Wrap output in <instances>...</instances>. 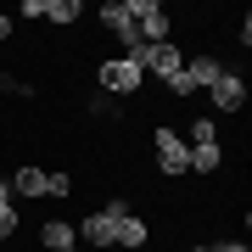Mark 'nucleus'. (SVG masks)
<instances>
[{
	"label": "nucleus",
	"instance_id": "obj_1",
	"mask_svg": "<svg viewBox=\"0 0 252 252\" xmlns=\"http://www.w3.org/2000/svg\"><path fill=\"white\" fill-rule=\"evenodd\" d=\"M152 152H157V174L162 180H185L190 174V146H185V135L180 129H152Z\"/></svg>",
	"mask_w": 252,
	"mask_h": 252
},
{
	"label": "nucleus",
	"instance_id": "obj_2",
	"mask_svg": "<svg viewBox=\"0 0 252 252\" xmlns=\"http://www.w3.org/2000/svg\"><path fill=\"white\" fill-rule=\"evenodd\" d=\"M129 6V23H135V34H140V45H162L168 39V11H162V0H124Z\"/></svg>",
	"mask_w": 252,
	"mask_h": 252
},
{
	"label": "nucleus",
	"instance_id": "obj_3",
	"mask_svg": "<svg viewBox=\"0 0 252 252\" xmlns=\"http://www.w3.org/2000/svg\"><path fill=\"white\" fill-rule=\"evenodd\" d=\"M95 84H101L107 95H135L140 84H146V73H140L135 62H124V56H107V62L95 67Z\"/></svg>",
	"mask_w": 252,
	"mask_h": 252
},
{
	"label": "nucleus",
	"instance_id": "obj_4",
	"mask_svg": "<svg viewBox=\"0 0 252 252\" xmlns=\"http://www.w3.org/2000/svg\"><path fill=\"white\" fill-rule=\"evenodd\" d=\"M207 95H213V107L219 112H230V118H241V107H247V79H241V73H219V79L213 84H207Z\"/></svg>",
	"mask_w": 252,
	"mask_h": 252
},
{
	"label": "nucleus",
	"instance_id": "obj_5",
	"mask_svg": "<svg viewBox=\"0 0 252 252\" xmlns=\"http://www.w3.org/2000/svg\"><path fill=\"white\" fill-rule=\"evenodd\" d=\"M95 23L101 28H107V34L118 39V45H140V34H135V23H129V6H124V0H101V11H95Z\"/></svg>",
	"mask_w": 252,
	"mask_h": 252
},
{
	"label": "nucleus",
	"instance_id": "obj_6",
	"mask_svg": "<svg viewBox=\"0 0 252 252\" xmlns=\"http://www.w3.org/2000/svg\"><path fill=\"white\" fill-rule=\"evenodd\" d=\"M146 241H152V224H146L140 213H124V219L112 224V247H118V252H140Z\"/></svg>",
	"mask_w": 252,
	"mask_h": 252
},
{
	"label": "nucleus",
	"instance_id": "obj_7",
	"mask_svg": "<svg viewBox=\"0 0 252 252\" xmlns=\"http://www.w3.org/2000/svg\"><path fill=\"white\" fill-rule=\"evenodd\" d=\"M112 224H118V219L95 207V213H84V219H79L73 230H79V241H90L95 252H112Z\"/></svg>",
	"mask_w": 252,
	"mask_h": 252
},
{
	"label": "nucleus",
	"instance_id": "obj_8",
	"mask_svg": "<svg viewBox=\"0 0 252 252\" xmlns=\"http://www.w3.org/2000/svg\"><path fill=\"white\" fill-rule=\"evenodd\" d=\"M185 67V51L174 45V39H162V45H152V56H146V73L162 84V79H174V73Z\"/></svg>",
	"mask_w": 252,
	"mask_h": 252
},
{
	"label": "nucleus",
	"instance_id": "obj_9",
	"mask_svg": "<svg viewBox=\"0 0 252 252\" xmlns=\"http://www.w3.org/2000/svg\"><path fill=\"white\" fill-rule=\"evenodd\" d=\"M39 247H45V252H62V247H79V230H73L67 219H45V224H39Z\"/></svg>",
	"mask_w": 252,
	"mask_h": 252
},
{
	"label": "nucleus",
	"instance_id": "obj_10",
	"mask_svg": "<svg viewBox=\"0 0 252 252\" xmlns=\"http://www.w3.org/2000/svg\"><path fill=\"white\" fill-rule=\"evenodd\" d=\"M185 73H190V84H196V90H207V84L224 73V62H219V56H185Z\"/></svg>",
	"mask_w": 252,
	"mask_h": 252
},
{
	"label": "nucleus",
	"instance_id": "obj_11",
	"mask_svg": "<svg viewBox=\"0 0 252 252\" xmlns=\"http://www.w3.org/2000/svg\"><path fill=\"white\" fill-rule=\"evenodd\" d=\"M219 162H224V146H190V174H219Z\"/></svg>",
	"mask_w": 252,
	"mask_h": 252
},
{
	"label": "nucleus",
	"instance_id": "obj_12",
	"mask_svg": "<svg viewBox=\"0 0 252 252\" xmlns=\"http://www.w3.org/2000/svg\"><path fill=\"white\" fill-rule=\"evenodd\" d=\"M11 196H45V168H17Z\"/></svg>",
	"mask_w": 252,
	"mask_h": 252
},
{
	"label": "nucleus",
	"instance_id": "obj_13",
	"mask_svg": "<svg viewBox=\"0 0 252 252\" xmlns=\"http://www.w3.org/2000/svg\"><path fill=\"white\" fill-rule=\"evenodd\" d=\"M79 17H84V6H79V0H45V23L67 28V23H79Z\"/></svg>",
	"mask_w": 252,
	"mask_h": 252
},
{
	"label": "nucleus",
	"instance_id": "obj_14",
	"mask_svg": "<svg viewBox=\"0 0 252 252\" xmlns=\"http://www.w3.org/2000/svg\"><path fill=\"white\" fill-rule=\"evenodd\" d=\"M213 140H219V124H213L207 112H196L190 129H185V146H213Z\"/></svg>",
	"mask_w": 252,
	"mask_h": 252
},
{
	"label": "nucleus",
	"instance_id": "obj_15",
	"mask_svg": "<svg viewBox=\"0 0 252 252\" xmlns=\"http://www.w3.org/2000/svg\"><path fill=\"white\" fill-rule=\"evenodd\" d=\"M162 90H168L174 101H190V95H196V84H190V73L180 67V73H174V79H162Z\"/></svg>",
	"mask_w": 252,
	"mask_h": 252
},
{
	"label": "nucleus",
	"instance_id": "obj_16",
	"mask_svg": "<svg viewBox=\"0 0 252 252\" xmlns=\"http://www.w3.org/2000/svg\"><path fill=\"white\" fill-rule=\"evenodd\" d=\"M45 196H73V174H67V168L45 174Z\"/></svg>",
	"mask_w": 252,
	"mask_h": 252
},
{
	"label": "nucleus",
	"instance_id": "obj_17",
	"mask_svg": "<svg viewBox=\"0 0 252 252\" xmlns=\"http://www.w3.org/2000/svg\"><path fill=\"white\" fill-rule=\"evenodd\" d=\"M84 112H90V118H112L118 107H112V95H107V90H95L90 101H84Z\"/></svg>",
	"mask_w": 252,
	"mask_h": 252
},
{
	"label": "nucleus",
	"instance_id": "obj_18",
	"mask_svg": "<svg viewBox=\"0 0 252 252\" xmlns=\"http://www.w3.org/2000/svg\"><path fill=\"white\" fill-rule=\"evenodd\" d=\"M17 235V202H0V241Z\"/></svg>",
	"mask_w": 252,
	"mask_h": 252
},
{
	"label": "nucleus",
	"instance_id": "obj_19",
	"mask_svg": "<svg viewBox=\"0 0 252 252\" xmlns=\"http://www.w3.org/2000/svg\"><path fill=\"white\" fill-rule=\"evenodd\" d=\"M17 17H28V23H45V0H23V6H17Z\"/></svg>",
	"mask_w": 252,
	"mask_h": 252
},
{
	"label": "nucleus",
	"instance_id": "obj_20",
	"mask_svg": "<svg viewBox=\"0 0 252 252\" xmlns=\"http://www.w3.org/2000/svg\"><path fill=\"white\" fill-rule=\"evenodd\" d=\"M11 34H17V17H6V11H0V45H6Z\"/></svg>",
	"mask_w": 252,
	"mask_h": 252
},
{
	"label": "nucleus",
	"instance_id": "obj_21",
	"mask_svg": "<svg viewBox=\"0 0 252 252\" xmlns=\"http://www.w3.org/2000/svg\"><path fill=\"white\" fill-rule=\"evenodd\" d=\"M213 252H252V247H247V241H219Z\"/></svg>",
	"mask_w": 252,
	"mask_h": 252
},
{
	"label": "nucleus",
	"instance_id": "obj_22",
	"mask_svg": "<svg viewBox=\"0 0 252 252\" xmlns=\"http://www.w3.org/2000/svg\"><path fill=\"white\" fill-rule=\"evenodd\" d=\"M0 202H17V196H11V180H0Z\"/></svg>",
	"mask_w": 252,
	"mask_h": 252
},
{
	"label": "nucleus",
	"instance_id": "obj_23",
	"mask_svg": "<svg viewBox=\"0 0 252 252\" xmlns=\"http://www.w3.org/2000/svg\"><path fill=\"white\" fill-rule=\"evenodd\" d=\"M190 252H213V247H207V241H196V247H190Z\"/></svg>",
	"mask_w": 252,
	"mask_h": 252
},
{
	"label": "nucleus",
	"instance_id": "obj_24",
	"mask_svg": "<svg viewBox=\"0 0 252 252\" xmlns=\"http://www.w3.org/2000/svg\"><path fill=\"white\" fill-rule=\"evenodd\" d=\"M62 252H79V247H62Z\"/></svg>",
	"mask_w": 252,
	"mask_h": 252
},
{
	"label": "nucleus",
	"instance_id": "obj_25",
	"mask_svg": "<svg viewBox=\"0 0 252 252\" xmlns=\"http://www.w3.org/2000/svg\"><path fill=\"white\" fill-rule=\"evenodd\" d=\"M0 51H6V45H0Z\"/></svg>",
	"mask_w": 252,
	"mask_h": 252
}]
</instances>
